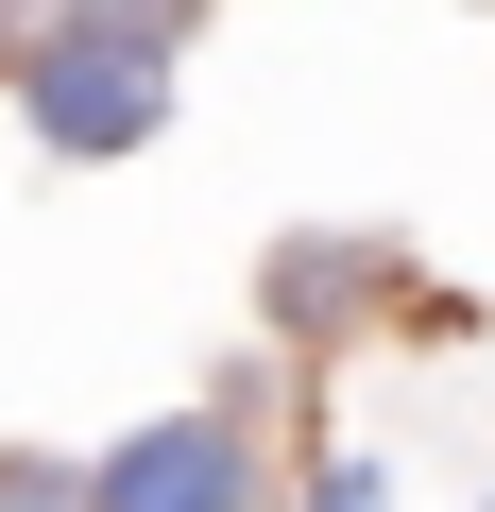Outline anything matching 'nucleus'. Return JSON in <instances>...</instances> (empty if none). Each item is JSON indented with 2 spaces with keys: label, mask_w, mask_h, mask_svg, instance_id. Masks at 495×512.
Masks as SVG:
<instances>
[{
  "label": "nucleus",
  "mask_w": 495,
  "mask_h": 512,
  "mask_svg": "<svg viewBox=\"0 0 495 512\" xmlns=\"http://www.w3.org/2000/svg\"><path fill=\"white\" fill-rule=\"evenodd\" d=\"M18 103H35L52 154H137V137L171 120V69H154L137 35H103V18H52V35L18 52Z\"/></svg>",
  "instance_id": "1"
},
{
  "label": "nucleus",
  "mask_w": 495,
  "mask_h": 512,
  "mask_svg": "<svg viewBox=\"0 0 495 512\" xmlns=\"http://www.w3.org/2000/svg\"><path fill=\"white\" fill-rule=\"evenodd\" d=\"M239 495H257V461H239L222 410H171V427H137L103 461V512H239Z\"/></svg>",
  "instance_id": "2"
},
{
  "label": "nucleus",
  "mask_w": 495,
  "mask_h": 512,
  "mask_svg": "<svg viewBox=\"0 0 495 512\" xmlns=\"http://www.w3.org/2000/svg\"><path fill=\"white\" fill-rule=\"evenodd\" d=\"M376 291H393V256H376V239H291V256H274V325H291V342H325V325L376 308Z\"/></svg>",
  "instance_id": "3"
},
{
  "label": "nucleus",
  "mask_w": 495,
  "mask_h": 512,
  "mask_svg": "<svg viewBox=\"0 0 495 512\" xmlns=\"http://www.w3.org/2000/svg\"><path fill=\"white\" fill-rule=\"evenodd\" d=\"M0 512H103V478H69V461H0Z\"/></svg>",
  "instance_id": "4"
},
{
  "label": "nucleus",
  "mask_w": 495,
  "mask_h": 512,
  "mask_svg": "<svg viewBox=\"0 0 495 512\" xmlns=\"http://www.w3.org/2000/svg\"><path fill=\"white\" fill-rule=\"evenodd\" d=\"M69 18H103V35H137V52H171V35H188V0H69Z\"/></svg>",
  "instance_id": "5"
}]
</instances>
